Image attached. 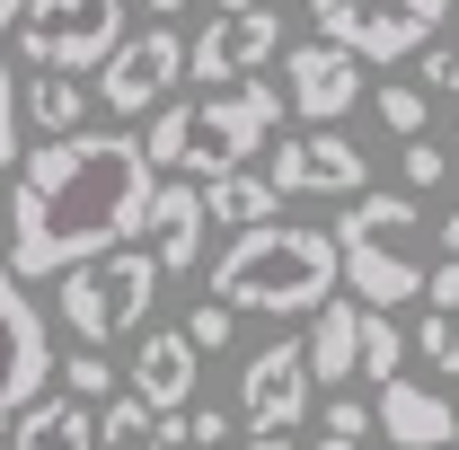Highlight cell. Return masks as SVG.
Listing matches in <instances>:
<instances>
[{
	"mask_svg": "<svg viewBox=\"0 0 459 450\" xmlns=\"http://www.w3.org/2000/svg\"><path fill=\"white\" fill-rule=\"evenodd\" d=\"M195 195H204V221H230V229H247V221L274 212V177H247V160L221 169V177H204Z\"/></svg>",
	"mask_w": 459,
	"mask_h": 450,
	"instance_id": "17",
	"label": "cell"
},
{
	"mask_svg": "<svg viewBox=\"0 0 459 450\" xmlns=\"http://www.w3.org/2000/svg\"><path fill=\"white\" fill-rule=\"evenodd\" d=\"M160 9H186V0H151V18H160Z\"/></svg>",
	"mask_w": 459,
	"mask_h": 450,
	"instance_id": "36",
	"label": "cell"
},
{
	"mask_svg": "<svg viewBox=\"0 0 459 450\" xmlns=\"http://www.w3.org/2000/svg\"><path fill=\"white\" fill-rule=\"evenodd\" d=\"M107 450H177V442L160 433V424H151V433H124V442H107Z\"/></svg>",
	"mask_w": 459,
	"mask_h": 450,
	"instance_id": "32",
	"label": "cell"
},
{
	"mask_svg": "<svg viewBox=\"0 0 459 450\" xmlns=\"http://www.w3.org/2000/svg\"><path fill=\"white\" fill-rule=\"evenodd\" d=\"M0 433H9V450H98V415L71 389H36Z\"/></svg>",
	"mask_w": 459,
	"mask_h": 450,
	"instance_id": "14",
	"label": "cell"
},
{
	"mask_svg": "<svg viewBox=\"0 0 459 450\" xmlns=\"http://www.w3.org/2000/svg\"><path fill=\"white\" fill-rule=\"evenodd\" d=\"M371 433H389L398 450H451L459 442V415H451V397H442V389L389 371V380H380V406H371Z\"/></svg>",
	"mask_w": 459,
	"mask_h": 450,
	"instance_id": "12",
	"label": "cell"
},
{
	"mask_svg": "<svg viewBox=\"0 0 459 450\" xmlns=\"http://www.w3.org/2000/svg\"><path fill=\"white\" fill-rule=\"evenodd\" d=\"M80 107H89V80H80V71H36V80L18 89V115L45 124V133H71Z\"/></svg>",
	"mask_w": 459,
	"mask_h": 450,
	"instance_id": "18",
	"label": "cell"
},
{
	"mask_svg": "<svg viewBox=\"0 0 459 450\" xmlns=\"http://www.w3.org/2000/svg\"><path fill=\"white\" fill-rule=\"evenodd\" d=\"M18 169V80H9V62H0V177Z\"/></svg>",
	"mask_w": 459,
	"mask_h": 450,
	"instance_id": "28",
	"label": "cell"
},
{
	"mask_svg": "<svg viewBox=\"0 0 459 450\" xmlns=\"http://www.w3.org/2000/svg\"><path fill=\"white\" fill-rule=\"evenodd\" d=\"M62 327L80 344H115L133 336V327H151V300H160V256L151 247H98V256H80V265H62Z\"/></svg>",
	"mask_w": 459,
	"mask_h": 450,
	"instance_id": "5",
	"label": "cell"
},
{
	"mask_svg": "<svg viewBox=\"0 0 459 450\" xmlns=\"http://www.w3.org/2000/svg\"><path fill=\"white\" fill-rule=\"evenodd\" d=\"M247 450H291V424H256V433H247Z\"/></svg>",
	"mask_w": 459,
	"mask_h": 450,
	"instance_id": "31",
	"label": "cell"
},
{
	"mask_svg": "<svg viewBox=\"0 0 459 450\" xmlns=\"http://www.w3.org/2000/svg\"><path fill=\"white\" fill-rule=\"evenodd\" d=\"M54 380H62V389H71V397H89V406H98V397L115 389V362H107V353H98V344H80L71 362H54Z\"/></svg>",
	"mask_w": 459,
	"mask_h": 450,
	"instance_id": "22",
	"label": "cell"
},
{
	"mask_svg": "<svg viewBox=\"0 0 459 450\" xmlns=\"http://www.w3.org/2000/svg\"><path fill=\"white\" fill-rule=\"evenodd\" d=\"M415 353H424L433 371H451V380H459V318H451V309H433V318L415 327Z\"/></svg>",
	"mask_w": 459,
	"mask_h": 450,
	"instance_id": "24",
	"label": "cell"
},
{
	"mask_svg": "<svg viewBox=\"0 0 459 450\" xmlns=\"http://www.w3.org/2000/svg\"><path fill=\"white\" fill-rule=\"evenodd\" d=\"M442 177H451V151H442V142H424V133H406V186L424 195V186H442Z\"/></svg>",
	"mask_w": 459,
	"mask_h": 450,
	"instance_id": "26",
	"label": "cell"
},
{
	"mask_svg": "<svg viewBox=\"0 0 459 450\" xmlns=\"http://www.w3.org/2000/svg\"><path fill=\"white\" fill-rule=\"evenodd\" d=\"M309 450H371V433H318Z\"/></svg>",
	"mask_w": 459,
	"mask_h": 450,
	"instance_id": "33",
	"label": "cell"
},
{
	"mask_svg": "<svg viewBox=\"0 0 459 450\" xmlns=\"http://www.w3.org/2000/svg\"><path fill=\"white\" fill-rule=\"evenodd\" d=\"M433 238H442V256H459V212H451V221H433Z\"/></svg>",
	"mask_w": 459,
	"mask_h": 450,
	"instance_id": "34",
	"label": "cell"
},
{
	"mask_svg": "<svg viewBox=\"0 0 459 450\" xmlns=\"http://www.w3.org/2000/svg\"><path fill=\"white\" fill-rule=\"evenodd\" d=\"M177 80H186V36H177L169 18H151L142 36L124 27L107 45V62H98V107L107 115H151Z\"/></svg>",
	"mask_w": 459,
	"mask_h": 450,
	"instance_id": "7",
	"label": "cell"
},
{
	"mask_svg": "<svg viewBox=\"0 0 459 450\" xmlns=\"http://www.w3.org/2000/svg\"><path fill=\"white\" fill-rule=\"evenodd\" d=\"M309 9H318V36L353 45V27H362V0H309Z\"/></svg>",
	"mask_w": 459,
	"mask_h": 450,
	"instance_id": "29",
	"label": "cell"
},
{
	"mask_svg": "<svg viewBox=\"0 0 459 450\" xmlns=\"http://www.w3.org/2000/svg\"><path fill=\"white\" fill-rule=\"evenodd\" d=\"M283 124V89L265 80H221V89H195V98H169L142 133V160L151 177H221L238 169L247 151H265V133Z\"/></svg>",
	"mask_w": 459,
	"mask_h": 450,
	"instance_id": "2",
	"label": "cell"
},
{
	"mask_svg": "<svg viewBox=\"0 0 459 450\" xmlns=\"http://www.w3.org/2000/svg\"><path fill=\"white\" fill-rule=\"evenodd\" d=\"M124 389L142 397L151 415H177V406L195 397V344H186V327H151L142 353L124 362Z\"/></svg>",
	"mask_w": 459,
	"mask_h": 450,
	"instance_id": "13",
	"label": "cell"
},
{
	"mask_svg": "<svg viewBox=\"0 0 459 450\" xmlns=\"http://www.w3.org/2000/svg\"><path fill=\"white\" fill-rule=\"evenodd\" d=\"M212 9H256V0H212Z\"/></svg>",
	"mask_w": 459,
	"mask_h": 450,
	"instance_id": "37",
	"label": "cell"
},
{
	"mask_svg": "<svg viewBox=\"0 0 459 450\" xmlns=\"http://www.w3.org/2000/svg\"><path fill=\"white\" fill-rule=\"evenodd\" d=\"M353 318H362V300H336V291L309 309V344H300L309 380H353Z\"/></svg>",
	"mask_w": 459,
	"mask_h": 450,
	"instance_id": "16",
	"label": "cell"
},
{
	"mask_svg": "<svg viewBox=\"0 0 459 450\" xmlns=\"http://www.w3.org/2000/svg\"><path fill=\"white\" fill-rule=\"evenodd\" d=\"M398 362H406L398 309H362V318H353V371H362V380H389Z\"/></svg>",
	"mask_w": 459,
	"mask_h": 450,
	"instance_id": "20",
	"label": "cell"
},
{
	"mask_svg": "<svg viewBox=\"0 0 459 450\" xmlns=\"http://www.w3.org/2000/svg\"><path fill=\"white\" fill-rule=\"evenodd\" d=\"M274 195H353V186H371V160L344 142V133H300V142H283L274 151Z\"/></svg>",
	"mask_w": 459,
	"mask_h": 450,
	"instance_id": "10",
	"label": "cell"
},
{
	"mask_svg": "<svg viewBox=\"0 0 459 450\" xmlns=\"http://www.w3.org/2000/svg\"><path fill=\"white\" fill-rule=\"evenodd\" d=\"M186 80H204V89L238 80V71H230V36H221V9H212V27H204V36H186Z\"/></svg>",
	"mask_w": 459,
	"mask_h": 450,
	"instance_id": "21",
	"label": "cell"
},
{
	"mask_svg": "<svg viewBox=\"0 0 459 450\" xmlns=\"http://www.w3.org/2000/svg\"><path fill=\"white\" fill-rule=\"evenodd\" d=\"M230 327H238V309H230V300H204V309L186 318V344H195V353H212V344H230Z\"/></svg>",
	"mask_w": 459,
	"mask_h": 450,
	"instance_id": "27",
	"label": "cell"
},
{
	"mask_svg": "<svg viewBox=\"0 0 459 450\" xmlns=\"http://www.w3.org/2000/svg\"><path fill=\"white\" fill-rule=\"evenodd\" d=\"M221 36H230V71H256V62L283 54V18L274 9H221Z\"/></svg>",
	"mask_w": 459,
	"mask_h": 450,
	"instance_id": "19",
	"label": "cell"
},
{
	"mask_svg": "<svg viewBox=\"0 0 459 450\" xmlns=\"http://www.w3.org/2000/svg\"><path fill=\"white\" fill-rule=\"evenodd\" d=\"M36 389H54V336H45V309L27 300V282L0 256V424Z\"/></svg>",
	"mask_w": 459,
	"mask_h": 450,
	"instance_id": "8",
	"label": "cell"
},
{
	"mask_svg": "<svg viewBox=\"0 0 459 450\" xmlns=\"http://www.w3.org/2000/svg\"><path fill=\"white\" fill-rule=\"evenodd\" d=\"M142 229H151V256H160V274H186V265L204 256V195H195V186H160V177H151Z\"/></svg>",
	"mask_w": 459,
	"mask_h": 450,
	"instance_id": "15",
	"label": "cell"
},
{
	"mask_svg": "<svg viewBox=\"0 0 459 450\" xmlns=\"http://www.w3.org/2000/svg\"><path fill=\"white\" fill-rule=\"evenodd\" d=\"M9 18H18V0H0V36H9Z\"/></svg>",
	"mask_w": 459,
	"mask_h": 450,
	"instance_id": "35",
	"label": "cell"
},
{
	"mask_svg": "<svg viewBox=\"0 0 459 450\" xmlns=\"http://www.w3.org/2000/svg\"><path fill=\"white\" fill-rule=\"evenodd\" d=\"M327 238H336V282H353L362 309H406V300H415V282H424V256H415L424 212H415V195H371V186H353V203L336 212Z\"/></svg>",
	"mask_w": 459,
	"mask_h": 450,
	"instance_id": "4",
	"label": "cell"
},
{
	"mask_svg": "<svg viewBox=\"0 0 459 450\" xmlns=\"http://www.w3.org/2000/svg\"><path fill=\"white\" fill-rule=\"evenodd\" d=\"M327 433H371V415H362L353 397H336V406H327Z\"/></svg>",
	"mask_w": 459,
	"mask_h": 450,
	"instance_id": "30",
	"label": "cell"
},
{
	"mask_svg": "<svg viewBox=\"0 0 459 450\" xmlns=\"http://www.w3.org/2000/svg\"><path fill=\"white\" fill-rule=\"evenodd\" d=\"M212 291L230 309H265V318H309L336 291V238L309 221H247L212 265Z\"/></svg>",
	"mask_w": 459,
	"mask_h": 450,
	"instance_id": "3",
	"label": "cell"
},
{
	"mask_svg": "<svg viewBox=\"0 0 459 450\" xmlns=\"http://www.w3.org/2000/svg\"><path fill=\"white\" fill-rule=\"evenodd\" d=\"M18 54L36 71H98L124 36V0H18Z\"/></svg>",
	"mask_w": 459,
	"mask_h": 450,
	"instance_id": "6",
	"label": "cell"
},
{
	"mask_svg": "<svg viewBox=\"0 0 459 450\" xmlns=\"http://www.w3.org/2000/svg\"><path fill=\"white\" fill-rule=\"evenodd\" d=\"M309 397H318V380H309V353H300L291 336L265 344V353L238 371V415H247V424H300Z\"/></svg>",
	"mask_w": 459,
	"mask_h": 450,
	"instance_id": "11",
	"label": "cell"
},
{
	"mask_svg": "<svg viewBox=\"0 0 459 450\" xmlns=\"http://www.w3.org/2000/svg\"><path fill=\"white\" fill-rule=\"evenodd\" d=\"M142 203H151V160L142 133H89L71 124L45 151H18L9 177V274L54 282L62 265L142 238Z\"/></svg>",
	"mask_w": 459,
	"mask_h": 450,
	"instance_id": "1",
	"label": "cell"
},
{
	"mask_svg": "<svg viewBox=\"0 0 459 450\" xmlns=\"http://www.w3.org/2000/svg\"><path fill=\"white\" fill-rule=\"evenodd\" d=\"M353 98H362V54H344L336 36L291 45V62H283V107L300 115V124H336Z\"/></svg>",
	"mask_w": 459,
	"mask_h": 450,
	"instance_id": "9",
	"label": "cell"
},
{
	"mask_svg": "<svg viewBox=\"0 0 459 450\" xmlns=\"http://www.w3.org/2000/svg\"><path fill=\"white\" fill-rule=\"evenodd\" d=\"M371 107H380V124H389V133L406 142V133H424V115H433V98H424L415 80H389V89H380Z\"/></svg>",
	"mask_w": 459,
	"mask_h": 450,
	"instance_id": "23",
	"label": "cell"
},
{
	"mask_svg": "<svg viewBox=\"0 0 459 450\" xmlns=\"http://www.w3.org/2000/svg\"><path fill=\"white\" fill-rule=\"evenodd\" d=\"M415 54H424V71H415V89H424V98H459V45H433V36H424Z\"/></svg>",
	"mask_w": 459,
	"mask_h": 450,
	"instance_id": "25",
	"label": "cell"
}]
</instances>
